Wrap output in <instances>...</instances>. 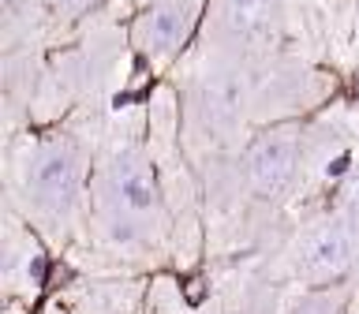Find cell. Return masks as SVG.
I'll use <instances>...</instances> for the list:
<instances>
[{"instance_id": "obj_6", "label": "cell", "mask_w": 359, "mask_h": 314, "mask_svg": "<svg viewBox=\"0 0 359 314\" xmlns=\"http://www.w3.org/2000/svg\"><path fill=\"white\" fill-rule=\"evenodd\" d=\"M123 195H128L131 206H150V202H154V187L146 184L142 176H128V179H123Z\"/></svg>"}, {"instance_id": "obj_7", "label": "cell", "mask_w": 359, "mask_h": 314, "mask_svg": "<svg viewBox=\"0 0 359 314\" xmlns=\"http://www.w3.org/2000/svg\"><path fill=\"white\" fill-rule=\"evenodd\" d=\"M348 198H352V206H359V184H352V191H348Z\"/></svg>"}, {"instance_id": "obj_2", "label": "cell", "mask_w": 359, "mask_h": 314, "mask_svg": "<svg viewBox=\"0 0 359 314\" xmlns=\"http://www.w3.org/2000/svg\"><path fill=\"white\" fill-rule=\"evenodd\" d=\"M34 179H38L41 198L53 202V206H64V202H72L75 187H79V172H75L72 157H60V153L45 157V161L38 165V176H34Z\"/></svg>"}, {"instance_id": "obj_9", "label": "cell", "mask_w": 359, "mask_h": 314, "mask_svg": "<svg viewBox=\"0 0 359 314\" xmlns=\"http://www.w3.org/2000/svg\"><path fill=\"white\" fill-rule=\"evenodd\" d=\"M4 4H11V0H4Z\"/></svg>"}, {"instance_id": "obj_4", "label": "cell", "mask_w": 359, "mask_h": 314, "mask_svg": "<svg viewBox=\"0 0 359 314\" xmlns=\"http://www.w3.org/2000/svg\"><path fill=\"white\" fill-rule=\"evenodd\" d=\"M224 19L236 34H258L273 19V0H229Z\"/></svg>"}, {"instance_id": "obj_5", "label": "cell", "mask_w": 359, "mask_h": 314, "mask_svg": "<svg viewBox=\"0 0 359 314\" xmlns=\"http://www.w3.org/2000/svg\"><path fill=\"white\" fill-rule=\"evenodd\" d=\"M180 30H184V15H180V11H172V8H161V11L150 19V38H154L157 45H172V41L180 38Z\"/></svg>"}, {"instance_id": "obj_3", "label": "cell", "mask_w": 359, "mask_h": 314, "mask_svg": "<svg viewBox=\"0 0 359 314\" xmlns=\"http://www.w3.org/2000/svg\"><path fill=\"white\" fill-rule=\"evenodd\" d=\"M348 262H352V240L344 228H325L307 247V266L318 273H341Z\"/></svg>"}, {"instance_id": "obj_1", "label": "cell", "mask_w": 359, "mask_h": 314, "mask_svg": "<svg viewBox=\"0 0 359 314\" xmlns=\"http://www.w3.org/2000/svg\"><path fill=\"white\" fill-rule=\"evenodd\" d=\"M296 172V146L288 139H269L251 153V184L262 195H277L292 184Z\"/></svg>"}, {"instance_id": "obj_8", "label": "cell", "mask_w": 359, "mask_h": 314, "mask_svg": "<svg viewBox=\"0 0 359 314\" xmlns=\"http://www.w3.org/2000/svg\"><path fill=\"white\" fill-rule=\"evenodd\" d=\"M299 314H330V310H325V307H303Z\"/></svg>"}]
</instances>
